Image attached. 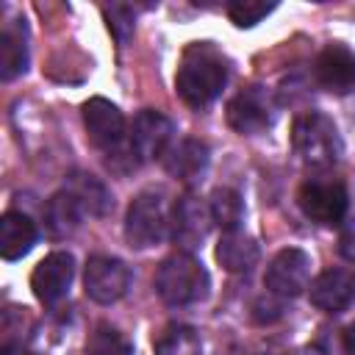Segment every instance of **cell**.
<instances>
[{"label": "cell", "mask_w": 355, "mask_h": 355, "mask_svg": "<svg viewBox=\"0 0 355 355\" xmlns=\"http://www.w3.org/2000/svg\"><path fill=\"white\" fill-rule=\"evenodd\" d=\"M211 225H214L211 208H208V202L202 197L186 191V194H180L175 200V205L169 211V239L180 250H186V252L197 250L205 241Z\"/></svg>", "instance_id": "52a82bcc"}, {"label": "cell", "mask_w": 355, "mask_h": 355, "mask_svg": "<svg viewBox=\"0 0 355 355\" xmlns=\"http://www.w3.org/2000/svg\"><path fill=\"white\" fill-rule=\"evenodd\" d=\"M311 305L324 313H341L355 302V272L352 269H324L308 286Z\"/></svg>", "instance_id": "5bb4252c"}, {"label": "cell", "mask_w": 355, "mask_h": 355, "mask_svg": "<svg viewBox=\"0 0 355 355\" xmlns=\"http://www.w3.org/2000/svg\"><path fill=\"white\" fill-rule=\"evenodd\" d=\"M169 230L166 202L158 191H141L133 197L125 214V241L136 250H147L164 241Z\"/></svg>", "instance_id": "277c9868"}, {"label": "cell", "mask_w": 355, "mask_h": 355, "mask_svg": "<svg viewBox=\"0 0 355 355\" xmlns=\"http://www.w3.org/2000/svg\"><path fill=\"white\" fill-rule=\"evenodd\" d=\"M39 230L33 219L22 211H6L0 219V255L6 261H19L33 250Z\"/></svg>", "instance_id": "2e32d148"}, {"label": "cell", "mask_w": 355, "mask_h": 355, "mask_svg": "<svg viewBox=\"0 0 355 355\" xmlns=\"http://www.w3.org/2000/svg\"><path fill=\"white\" fill-rule=\"evenodd\" d=\"M291 355H327L319 344H305V347H300V349H294Z\"/></svg>", "instance_id": "f1b7e54d"}, {"label": "cell", "mask_w": 355, "mask_h": 355, "mask_svg": "<svg viewBox=\"0 0 355 355\" xmlns=\"http://www.w3.org/2000/svg\"><path fill=\"white\" fill-rule=\"evenodd\" d=\"M227 125L241 133V136H258L266 128H272L275 122V103L269 97V92L263 86H247L244 92H239L227 108Z\"/></svg>", "instance_id": "30bf717a"}, {"label": "cell", "mask_w": 355, "mask_h": 355, "mask_svg": "<svg viewBox=\"0 0 355 355\" xmlns=\"http://www.w3.org/2000/svg\"><path fill=\"white\" fill-rule=\"evenodd\" d=\"M252 311H255L252 316H255L258 322H272V319H277V316L283 313V308H280V305H272V302H269V300H263V297L252 305Z\"/></svg>", "instance_id": "83f0119b"}, {"label": "cell", "mask_w": 355, "mask_h": 355, "mask_svg": "<svg viewBox=\"0 0 355 355\" xmlns=\"http://www.w3.org/2000/svg\"><path fill=\"white\" fill-rule=\"evenodd\" d=\"M258 258H261V250H258L255 239H250L241 230L222 233V239L216 244V261L222 263V269H227L233 275H244L258 263Z\"/></svg>", "instance_id": "ac0fdd59"}, {"label": "cell", "mask_w": 355, "mask_h": 355, "mask_svg": "<svg viewBox=\"0 0 355 355\" xmlns=\"http://www.w3.org/2000/svg\"><path fill=\"white\" fill-rule=\"evenodd\" d=\"M83 216H86V214H83L80 202H78L75 194L67 191V189L55 191V194L47 200V205H44V227H47V233H50L53 239H67V236H72V233L80 227Z\"/></svg>", "instance_id": "e0dca14e"}, {"label": "cell", "mask_w": 355, "mask_h": 355, "mask_svg": "<svg viewBox=\"0 0 355 355\" xmlns=\"http://www.w3.org/2000/svg\"><path fill=\"white\" fill-rule=\"evenodd\" d=\"M275 8H277V3H263V0H233L225 6L227 17L236 28H252L263 17H269Z\"/></svg>", "instance_id": "cb8c5ba5"}, {"label": "cell", "mask_w": 355, "mask_h": 355, "mask_svg": "<svg viewBox=\"0 0 355 355\" xmlns=\"http://www.w3.org/2000/svg\"><path fill=\"white\" fill-rule=\"evenodd\" d=\"M208 208H211L214 225H219L225 233L241 227V219H244V200H241V194H239L236 189H227V186L214 189L211 197H208Z\"/></svg>", "instance_id": "44dd1931"}, {"label": "cell", "mask_w": 355, "mask_h": 355, "mask_svg": "<svg viewBox=\"0 0 355 355\" xmlns=\"http://www.w3.org/2000/svg\"><path fill=\"white\" fill-rule=\"evenodd\" d=\"M175 125L169 116H164L155 108H144L133 116V125L128 130V144L139 161H155L164 158L172 147Z\"/></svg>", "instance_id": "8fae6325"}, {"label": "cell", "mask_w": 355, "mask_h": 355, "mask_svg": "<svg viewBox=\"0 0 355 355\" xmlns=\"http://www.w3.org/2000/svg\"><path fill=\"white\" fill-rule=\"evenodd\" d=\"M103 17H105L108 31L114 33V39H116L119 44H125V42L130 39V33H133V25H136L133 8L125 6V3H111V6L103 8Z\"/></svg>", "instance_id": "d4e9b609"}, {"label": "cell", "mask_w": 355, "mask_h": 355, "mask_svg": "<svg viewBox=\"0 0 355 355\" xmlns=\"http://www.w3.org/2000/svg\"><path fill=\"white\" fill-rule=\"evenodd\" d=\"M308 283H311V255L300 247L280 250L263 272V286L269 288V294L280 300L300 297L308 288Z\"/></svg>", "instance_id": "ba28073f"}, {"label": "cell", "mask_w": 355, "mask_h": 355, "mask_svg": "<svg viewBox=\"0 0 355 355\" xmlns=\"http://www.w3.org/2000/svg\"><path fill=\"white\" fill-rule=\"evenodd\" d=\"M89 355H133V349L116 327H111L108 322H100L89 338Z\"/></svg>", "instance_id": "603a6c76"}, {"label": "cell", "mask_w": 355, "mask_h": 355, "mask_svg": "<svg viewBox=\"0 0 355 355\" xmlns=\"http://www.w3.org/2000/svg\"><path fill=\"white\" fill-rule=\"evenodd\" d=\"M316 83L330 94H349L355 89V50L341 42L327 44L313 64Z\"/></svg>", "instance_id": "4fadbf2b"}, {"label": "cell", "mask_w": 355, "mask_h": 355, "mask_svg": "<svg viewBox=\"0 0 355 355\" xmlns=\"http://www.w3.org/2000/svg\"><path fill=\"white\" fill-rule=\"evenodd\" d=\"M211 277L205 266L189 255V252H175L158 263L155 272V291L166 305H194L208 297Z\"/></svg>", "instance_id": "3957f363"}, {"label": "cell", "mask_w": 355, "mask_h": 355, "mask_svg": "<svg viewBox=\"0 0 355 355\" xmlns=\"http://www.w3.org/2000/svg\"><path fill=\"white\" fill-rule=\"evenodd\" d=\"M338 252H341L344 261L355 263V219L344 222V227L338 233Z\"/></svg>", "instance_id": "4316f807"}, {"label": "cell", "mask_w": 355, "mask_h": 355, "mask_svg": "<svg viewBox=\"0 0 355 355\" xmlns=\"http://www.w3.org/2000/svg\"><path fill=\"white\" fill-rule=\"evenodd\" d=\"M64 189L75 194V200L80 202L86 216H105L111 211V205H114L105 183L100 178L89 175V172H69Z\"/></svg>", "instance_id": "ffe728a7"}, {"label": "cell", "mask_w": 355, "mask_h": 355, "mask_svg": "<svg viewBox=\"0 0 355 355\" xmlns=\"http://www.w3.org/2000/svg\"><path fill=\"white\" fill-rule=\"evenodd\" d=\"M344 344H347V349L355 355V322L347 324V330H344Z\"/></svg>", "instance_id": "f546056e"}, {"label": "cell", "mask_w": 355, "mask_h": 355, "mask_svg": "<svg viewBox=\"0 0 355 355\" xmlns=\"http://www.w3.org/2000/svg\"><path fill=\"white\" fill-rule=\"evenodd\" d=\"M227 83V58L208 42H194L183 50L175 89L189 108L211 105Z\"/></svg>", "instance_id": "6da1fadb"}, {"label": "cell", "mask_w": 355, "mask_h": 355, "mask_svg": "<svg viewBox=\"0 0 355 355\" xmlns=\"http://www.w3.org/2000/svg\"><path fill=\"white\" fill-rule=\"evenodd\" d=\"M72 277H75V258L69 252H64V250L50 252L47 258H42L36 263V269L31 275L33 297L42 305L53 308L67 297V291L72 286Z\"/></svg>", "instance_id": "7c38bea8"}, {"label": "cell", "mask_w": 355, "mask_h": 355, "mask_svg": "<svg viewBox=\"0 0 355 355\" xmlns=\"http://www.w3.org/2000/svg\"><path fill=\"white\" fill-rule=\"evenodd\" d=\"M291 147L302 164L327 169L341 158V136L336 122L322 111L297 114L291 122Z\"/></svg>", "instance_id": "7a4b0ae2"}, {"label": "cell", "mask_w": 355, "mask_h": 355, "mask_svg": "<svg viewBox=\"0 0 355 355\" xmlns=\"http://www.w3.org/2000/svg\"><path fill=\"white\" fill-rule=\"evenodd\" d=\"M22 322H28V308H6L0 338H3V355H14L17 344H22Z\"/></svg>", "instance_id": "484cf974"}, {"label": "cell", "mask_w": 355, "mask_h": 355, "mask_svg": "<svg viewBox=\"0 0 355 355\" xmlns=\"http://www.w3.org/2000/svg\"><path fill=\"white\" fill-rule=\"evenodd\" d=\"M155 355H202V338L189 324H166L155 341Z\"/></svg>", "instance_id": "7402d4cb"}, {"label": "cell", "mask_w": 355, "mask_h": 355, "mask_svg": "<svg viewBox=\"0 0 355 355\" xmlns=\"http://www.w3.org/2000/svg\"><path fill=\"white\" fill-rule=\"evenodd\" d=\"M211 161V150L205 141L200 139H180L178 144H172L164 155V169L169 172V178L180 180V183H197L202 180L205 169Z\"/></svg>", "instance_id": "9a60e30c"}, {"label": "cell", "mask_w": 355, "mask_h": 355, "mask_svg": "<svg viewBox=\"0 0 355 355\" xmlns=\"http://www.w3.org/2000/svg\"><path fill=\"white\" fill-rule=\"evenodd\" d=\"M80 116H83V128H86L89 141L97 150H103L105 155L108 153H116L119 147L128 144L125 116H122V111L111 100H105V97H89L80 105Z\"/></svg>", "instance_id": "5b68a950"}, {"label": "cell", "mask_w": 355, "mask_h": 355, "mask_svg": "<svg viewBox=\"0 0 355 355\" xmlns=\"http://www.w3.org/2000/svg\"><path fill=\"white\" fill-rule=\"evenodd\" d=\"M297 202H300V211L311 222H316V225H338L347 216L349 194H347L341 180L311 178V180H305L300 186Z\"/></svg>", "instance_id": "8992f818"}, {"label": "cell", "mask_w": 355, "mask_h": 355, "mask_svg": "<svg viewBox=\"0 0 355 355\" xmlns=\"http://www.w3.org/2000/svg\"><path fill=\"white\" fill-rule=\"evenodd\" d=\"M28 31L22 22H6L0 33V78L14 80L28 69Z\"/></svg>", "instance_id": "d6986e66"}, {"label": "cell", "mask_w": 355, "mask_h": 355, "mask_svg": "<svg viewBox=\"0 0 355 355\" xmlns=\"http://www.w3.org/2000/svg\"><path fill=\"white\" fill-rule=\"evenodd\" d=\"M83 288L89 300L100 305H111L128 294L130 266L114 255H92L83 269Z\"/></svg>", "instance_id": "9c48e42d"}]
</instances>
